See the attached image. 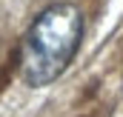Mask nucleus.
<instances>
[{"mask_svg": "<svg viewBox=\"0 0 123 117\" xmlns=\"http://www.w3.org/2000/svg\"><path fill=\"white\" fill-rule=\"evenodd\" d=\"M83 34L80 12L69 3L49 6L34 23L20 49V74L29 86H46L57 80L72 63Z\"/></svg>", "mask_w": 123, "mask_h": 117, "instance_id": "1", "label": "nucleus"}]
</instances>
